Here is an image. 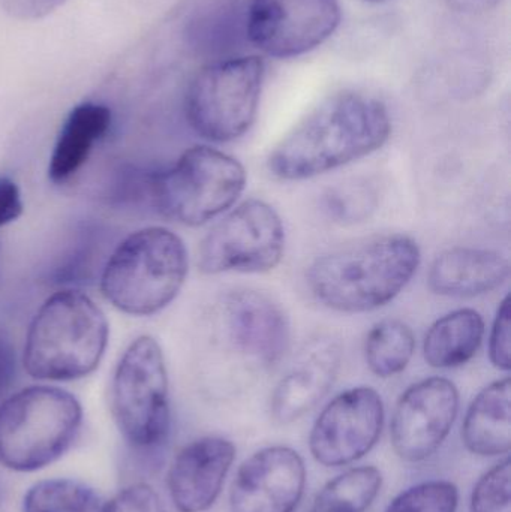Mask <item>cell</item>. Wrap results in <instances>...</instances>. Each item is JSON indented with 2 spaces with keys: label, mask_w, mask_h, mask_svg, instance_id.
<instances>
[{
  "label": "cell",
  "mask_w": 511,
  "mask_h": 512,
  "mask_svg": "<svg viewBox=\"0 0 511 512\" xmlns=\"http://www.w3.org/2000/svg\"><path fill=\"white\" fill-rule=\"evenodd\" d=\"M390 132L383 102L363 93H336L279 141L267 168L287 182L312 179L377 152Z\"/></svg>",
  "instance_id": "1"
},
{
  "label": "cell",
  "mask_w": 511,
  "mask_h": 512,
  "mask_svg": "<svg viewBox=\"0 0 511 512\" xmlns=\"http://www.w3.org/2000/svg\"><path fill=\"white\" fill-rule=\"evenodd\" d=\"M416 240L384 234L360 240L318 258L309 268L311 294L336 312L363 313L395 300L420 265Z\"/></svg>",
  "instance_id": "2"
},
{
  "label": "cell",
  "mask_w": 511,
  "mask_h": 512,
  "mask_svg": "<svg viewBox=\"0 0 511 512\" xmlns=\"http://www.w3.org/2000/svg\"><path fill=\"white\" fill-rule=\"evenodd\" d=\"M107 318L78 289H60L33 316L24 345L27 375L38 381L69 382L98 369L108 345Z\"/></svg>",
  "instance_id": "3"
},
{
  "label": "cell",
  "mask_w": 511,
  "mask_h": 512,
  "mask_svg": "<svg viewBox=\"0 0 511 512\" xmlns=\"http://www.w3.org/2000/svg\"><path fill=\"white\" fill-rule=\"evenodd\" d=\"M80 400L59 387L32 385L0 402V466L17 474L62 459L83 426Z\"/></svg>",
  "instance_id": "4"
},
{
  "label": "cell",
  "mask_w": 511,
  "mask_h": 512,
  "mask_svg": "<svg viewBox=\"0 0 511 512\" xmlns=\"http://www.w3.org/2000/svg\"><path fill=\"white\" fill-rule=\"evenodd\" d=\"M185 243L164 227L129 234L105 262L102 295L120 312L149 316L179 294L188 274Z\"/></svg>",
  "instance_id": "5"
},
{
  "label": "cell",
  "mask_w": 511,
  "mask_h": 512,
  "mask_svg": "<svg viewBox=\"0 0 511 512\" xmlns=\"http://www.w3.org/2000/svg\"><path fill=\"white\" fill-rule=\"evenodd\" d=\"M245 186L246 170L236 158L194 146L173 167L149 176L147 198L162 218L200 227L231 209Z\"/></svg>",
  "instance_id": "6"
},
{
  "label": "cell",
  "mask_w": 511,
  "mask_h": 512,
  "mask_svg": "<svg viewBox=\"0 0 511 512\" xmlns=\"http://www.w3.org/2000/svg\"><path fill=\"white\" fill-rule=\"evenodd\" d=\"M111 414L131 450L158 451L170 435V385L161 346L140 336L123 352L114 370Z\"/></svg>",
  "instance_id": "7"
},
{
  "label": "cell",
  "mask_w": 511,
  "mask_h": 512,
  "mask_svg": "<svg viewBox=\"0 0 511 512\" xmlns=\"http://www.w3.org/2000/svg\"><path fill=\"white\" fill-rule=\"evenodd\" d=\"M264 62L233 57L201 69L186 93L189 126L204 140L228 143L245 135L257 117Z\"/></svg>",
  "instance_id": "8"
},
{
  "label": "cell",
  "mask_w": 511,
  "mask_h": 512,
  "mask_svg": "<svg viewBox=\"0 0 511 512\" xmlns=\"http://www.w3.org/2000/svg\"><path fill=\"white\" fill-rule=\"evenodd\" d=\"M285 230L270 204L248 200L201 240L197 267L206 274L267 273L284 258Z\"/></svg>",
  "instance_id": "9"
},
{
  "label": "cell",
  "mask_w": 511,
  "mask_h": 512,
  "mask_svg": "<svg viewBox=\"0 0 511 512\" xmlns=\"http://www.w3.org/2000/svg\"><path fill=\"white\" fill-rule=\"evenodd\" d=\"M383 397L372 387H354L333 397L320 412L311 433L309 451L324 468H341L368 456L383 433Z\"/></svg>",
  "instance_id": "10"
},
{
  "label": "cell",
  "mask_w": 511,
  "mask_h": 512,
  "mask_svg": "<svg viewBox=\"0 0 511 512\" xmlns=\"http://www.w3.org/2000/svg\"><path fill=\"white\" fill-rule=\"evenodd\" d=\"M461 406L458 387L450 379H422L402 393L390 423V441L399 459L422 463L449 438Z\"/></svg>",
  "instance_id": "11"
},
{
  "label": "cell",
  "mask_w": 511,
  "mask_h": 512,
  "mask_svg": "<svg viewBox=\"0 0 511 512\" xmlns=\"http://www.w3.org/2000/svg\"><path fill=\"white\" fill-rule=\"evenodd\" d=\"M339 23L338 0H252L246 30L263 53L288 59L323 44Z\"/></svg>",
  "instance_id": "12"
},
{
  "label": "cell",
  "mask_w": 511,
  "mask_h": 512,
  "mask_svg": "<svg viewBox=\"0 0 511 512\" xmlns=\"http://www.w3.org/2000/svg\"><path fill=\"white\" fill-rule=\"evenodd\" d=\"M308 469L299 451L284 445L261 448L237 469L231 512H294L305 495Z\"/></svg>",
  "instance_id": "13"
},
{
  "label": "cell",
  "mask_w": 511,
  "mask_h": 512,
  "mask_svg": "<svg viewBox=\"0 0 511 512\" xmlns=\"http://www.w3.org/2000/svg\"><path fill=\"white\" fill-rule=\"evenodd\" d=\"M236 453V445L221 436H203L180 448L165 477L174 510L209 511L221 496Z\"/></svg>",
  "instance_id": "14"
},
{
  "label": "cell",
  "mask_w": 511,
  "mask_h": 512,
  "mask_svg": "<svg viewBox=\"0 0 511 512\" xmlns=\"http://www.w3.org/2000/svg\"><path fill=\"white\" fill-rule=\"evenodd\" d=\"M224 324L231 345L264 369L281 363L290 348V322L263 292L239 289L225 297Z\"/></svg>",
  "instance_id": "15"
},
{
  "label": "cell",
  "mask_w": 511,
  "mask_h": 512,
  "mask_svg": "<svg viewBox=\"0 0 511 512\" xmlns=\"http://www.w3.org/2000/svg\"><path fill=\"white\" fill-rule=\"evenodd\" d=\"M342 348L333 339L312 345L278 382L270 397V415L279 424H291L314 409L338 378Z\"/></svg>",
  "instance_id": "16"
},
{
  "label": "cell",
  "mask_w": 511,
  "mask_h": 512,
  "mask_svg": "<svg viewBox=\"0 0 511 512\" xmlns=\"http://www.w3.org/2000/svg\"><path fill=\"white\" fill-rule=\"evenodd\" d=\"M509 276V259L500 252L455 248L443 252L432 262L428 283L435 294L468 298L500 288Z\"/></svg>",
  "instance_id": "17"
},
{
  "label": "cell",
  "mask_w": 511,
  "mask_h": 512,
  "mask_svg": "<svg viewBox=\"0 0 511 512\" xmlns=\"http://www.w3.org/2000/svg\"><path fill=\"white\" fill-rule=\"evenodd\" d=\"M462 442L473 456H509L511 448V381L498 379L483 388L465 414Z\"/></svg>",
  "instance_id": "18"
},
{
  "label": "cell",
  "mask_w": 511,
  "mask_h": 512,
  "mask_svg": "<svg viewBox=\"0 0 511 512\" xmlns=\"http://www.w3.org/2000/svg\"><path fill=\"white\" fill-rule=\"evenodd\" d=\"M111 125L110 108L95 102L77 105L66 117L51 153L48 177L51 182L71 179L89 158L93 146L107 134Z\"/></svg>",
  "instance_id": "19"
},
{
  "label": "cell",
  "mask_w": 511,
  "mask_h": 512,
  "mask_svg": "<svg viewBox=\"0 0 511 512\" xmlns=\"http://www.w3.org/2000/svg\"><path fill=\"white\" fill-rule=\"evenodd\" d=\"M485 337V321L474 309L447 313L429 328L423 342L426 363L435 369H455L473 360Z\"/></svg>",
  "instance_id": "20"
},
{
  "label": "cell",
  "mask_w": 511,
  "mask_h": 512,
  "mask_svg": "<svg viewBox=\"0 0 511 512\" xmlns=\"http://www.w3.org/2000/svg\"><path fill=\"white\" fill-rule=\"evenodd\" d=\"M381 487L383 474L375 466L347 469L320 490L309 512H366Z\"/></svg>",
  "instance_id": "21"
},
{
  "label": "cell",
  "mask_w": 511,
  "mask_h": 512,
  "mask_svg": "<svg viewBox=\"0 0 511 512\" xmlns=\"http://www.w3.org/2000/svg\"><path fill=\"white\" fill-rule=\"evenodd\" d=\"M416 351V337L410 325L399 319H384L369 331L365 360L378 378H393L407 369Z\"/></svg>",
  "instance_id": "22"
},
{
  "label": "cell",
  "mask_w": 511,
  "mask_h": 512,
  "mask_svg": "<svg viewBox=\"0 0 511 512\" xmlns=\"http://www.w3.org/2000/svg\"><path fill=\"white\" fill-rule=\"evenodd\" d=\"M104 499L98 490L72 478H48L33 483L21 501L23 512H99Z\"/></svg>",
  "instance_id": "23"
},
{
  "label": "cell",
  "mask_w": 511,
  "mask_h": 512,
  "mask_svg": "<svg viewBox=\"0 0 511 512\" xmlns=\"http://www.w3.org/2000/svg\"><path fill=\"white\" fill-rule=\"evenodd\" d=\"M459 489L449 480H429L399 493L384 512H456Z\"/></svg>",
  "instance_id": "24"
},
{
  "label": "cell",
  "mask_w": 511,
  "mask_h": 512,
  "mask_svg": "<svg viewBox=\"0 0 511 512\" xmlns=\"http://www.w3.org/2000/svg\"><path fill=\"white\" fill-rule=\"evenodd\" d=\"M378 195L368 182L354 180L329 189L324 195V209L341 224H357L371 218L377 210Z\"/></svg>",
  "instance_id": "25"
},
{
  "label": "cell",
  "mask_w": 511,
  "mask_h": 512,
  "mask_svg": "<svg viewBox=\"0 0 511 512\" xmlns=\"http://www.w3.org/2000/svg\"><path fill=\"white\" fill-rule=\"evenodd\" d=\"M471 512H511V462L506 456L477 481L471 492Z\"/></svg>",
  "instance_id": "26"
},
{
  "label": "cell",
  "mask_w": 511,
  "mask_h": 512,
  "mask_svg": "<svg viewBox=\"0 0 511 512\" xmlns=\"http://www.w3.org/2000/svg\"><path fill=\"white\" fill-rule=\"evenodd\" d=\"M99 512H167V508L155 487L146 481H137L104 501Z\"/></svg>",
  "instance_id": "27"
},
{
  "label": "cell",
  "mask_w": 511,
  "mask_h": 512,
  "mask_svg": "<svg viewBox=\"0 0 511 512\" xmlns=\"http://www.w3.org/2000/svg\"><path fill=\"white\" fill-rule=\"evenodd\" d=\"M489 355L497 369L509 372L511 369V298L507 295L501 301L492 324L489 337Z\"/></svg>",
  "instance_id": "28"
},
{
  "label": "cell",
  "mask_w": 511,
  "mask_h": 512,
  "mask_svg": "<svg viewBox=\"0 0 511 512\" xmlns=\"http://www.w3.org/2000/svg\"><path fill=\"white\" fill-rule=\"evenodd\" d=\"M68 0H0L6 14L17 20H39L65 5Z\"/></svg>",
  "instance_id": "29"
},
{
  "label": "cell",
  "mask_w": 511,
  "mask_h": 512,
  "mask_svg": "<svg viewBox=\"0 0 511 512\" xmlns=\"http://www.w3.org/2000/svg\"><path fill=\"white\" fill-rule=\"evenodd\" d=\"M23 215L20 189L14 180L0 176V227L17 221Z\"/></svg>",
  "instance_id": "30"
},
{
  "label": "cell",
  "mask_w": 511,
  "mask_h": 512,
  "mask_svg": "<svg viewBox=\"0 0 511 512\" xmlns=\"http://www.w3.org/2000/svg\"><path fill=\"white\" fill-rule=\"evenodd\" d=\"M15 378V349L8 337L0 333V397L11 387Z\"/></svg>",
  "instance_id": "31"
},
{
  "label": "cell",
  "mask_w": 511,
  "mask_h": 512,
  "mask_svg": "<svg viewBox=\"0 0 511 512\" xmlns=\"http://www.w3.org/2000/svg\"><path fill=\"white\" fill-rule=\"evenodd\" d=\"M450 8L467 14H479V12L491 11L501 0H446Z\"/></svg>",
  "instance_id": "32"
},
{
  "label": "cell",
  "mask_w": 511,
  "mask_h": 512,
  "mask_svg": "<svg viewBox=\"0 0 511 512\" xmlns=\"http://www.w3.org/2000/svg\"><path fill=\"white\" fill-rule=\"evenodd\" d=\"M365 2L381 3V2H387V0H365Z\"/></svg>",
  "instance_id": "33"
}]
</instances>
